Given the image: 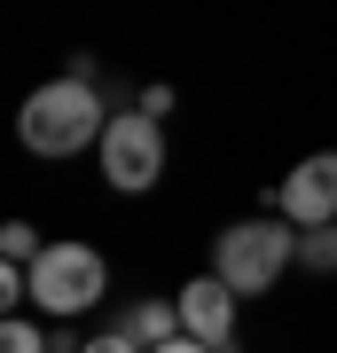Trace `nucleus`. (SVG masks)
Wrapping results in <instances>:
<instances>
[{
    "label": "nucleus",
    "mask_w": 337,
    "mask_h": 353,
    "mask_svg": "<svg viewBox=\"0 0 337 353\" xmlns=\"http://www.w3.org/2000/svg\"><path fill=\"white\" fill-rule=\"evenodd\" d=\"M150 353H212V345H204V338H188V330H181V338H165V345H150Z\"/></svg>",
    "instance_id": "f8f14e48"
},
{
    "label": "nucleus",
    "mask_w": 337,
    "mask_h": 353,
    "mask_svg": "<svg viewBox=\"0 0 337 353\" xmlns=\"http://www.w3.org/2000/svg\"><path fill=\"white\" fill-rule=\"evenodd\" d=\"M290 259H298V228L290 220H236V228H220V243H212V275L227 290H243V299L275 290Z\"/></svg>",
    "instance_id": "f03ea898"
},
{
    "label": "nucleus",
    "mask_w": 337,
    "mask_h": 353,
    "mask_svg": "<svg viewBox=\"0 0 337 353\" xmlns=\"http://www.w3.org/2000/svg\"><path fill=\"white\" fill-rule=\"evenodd\" d=\"M110 102H102L94 79H48V87L24 94V110H16V141H24L32 157H79V150H102V126H110Z\"/></svg>",
    "instance_id": "f257e3e1"
},
{
    "label": "nucleus",
    "mask_w": 337,
    "mask_h": 353,
    "mask_svg": "<svg viewBox=\"0 0 337 353\" xmlns=\"http://www.w3.org/2000/svg\"><path fill=\"white\" fill-rule=\"evenodd\" d=\"M118 330H125L134 345H165V338H181V306H173V299H134Z\"/></svg>",
    "instance_id": "0eeeda50"
},
{
    "label": "nucleus",
    "mask_w": 337,
    "mask_h": 353,
    "mask_svg": "<svg viewBox=\"0 0 337 353\" xmlns=\"http://www.w3.org/2000/svg\"><path fill=\"white\" fill-rule=\"evenodd\" d=\"M87 338H71V330H48V353H79Z\"/></svg>",
    "instance_id": "ddd939ff"
},
{
    "label": "nucleus",
    "mask_w": 337,
    "mask_h": 353,
    "mask_svg": "<svg viewBox=\"0 0 337 353\" xmlns=\"http://www.w3.org/2000/svg\"><path fill=\"white\" fill-rule=\"evenodd\" d=\"M39 252H48V243H39L32 220H8V228H0V259H8V267H32Z\"/></svg>",
    "instance_id": "1a4fd4ad"
},
{
    "label": "nucleus",
    "mask_w": 337,
    "mask_h": 353,
    "mask_svg": "<svg viewBox=\"0 0 337 353\" xmlns=\"http://www.w3.org/2000/svg\"><path fill=\"white\" fill-rule=\"evenodd\" d=\"M298 267H306V275H337V220L298 228Z\"/></svg>",
    "instance_id": "6e6552de"
},
{
    "label": "nucleus",
    "mask_w": 337,
    "mask_h": 353,
    "mask_svg": "<svg viewBox=\"0 0 337 353\" xmlns=\"http://www.w3.org/2000/svg\"><path fill=\"white\" fill-rule=\"evenodd\" d=\"M102 181H110L118 196H141V189H157V173H165V118H150L134 102V110H118L110 126H102Z\"/></svg>",
    "instance_id": "20e7f679"
},
{
    "label": "nucleus",
    "mask_w": 337,
    "mask_h": 353,
    "mask_svg": "<svg viewBox=\"0 0 337 353\" xmlns=\"http://www.w3.org/2000/svg\"><path fill=\"white\" fill-rule=\"evenodd\" d=\"M236 299H243V290H227L220 275H196V283L173 299V306H181V330L204 338L212 353H243V345H236Z\"/></svg>",
    "instance_id": "423d86ee"
},
{
    "label": "nucleus",
    "mask_w": 337,
    "mask_h": 353,
    "mask_svg": "<svg viewBox=\"0 0 337 353\" xmlns=\"http://www.w3.org/2000/svg\"><path fill=\"white\" fill-rule=\"evenodd\" d=\"M275 204H283V220H290V228H322V220H337V150L298 157V165L283 173Z\"/></svg>",
    "instance_id": "39448f33"
},
{
    "label": "nucleus",
    "mask_w": 337,
    "mask_h": 353,
    "mask_svg": "<svg viewBox=\"0 0 337 353\" xmlns=\"http://www.w3.org/2000/svg\"><path fill=\"white\" fill-rule=\"evenodd\" d=\"M102 283H110V267H102L94 243H48V252L32 259V306H48L55 322L102 306Z\"/></svg>",
    "instance_id": "7ed1b4c3"
},
{
    "label": "nucleus",
    "mask_w": 337,
    "mask_h": 353,
    "mask_svg": "<svg viewBox=\"0 0 337 353\" xmlns=\"http://www.w3.org/2000/svg\"><path fill=\"white\" fill-rule=\"evenodd\" d=\"M0 353H48V330H32L24 314H8L0 322Z\"/></svg>",
    "instance_id": "9d476101"
},
{
    "label": "nucleus",
    "mask_w": 337,
    "mask_h": 353,
    "mask_svg": "<svg viewBox=\"0 0 337 353\" xmlns=\"http://www.w3.org/2000/svg\"><path fill=\"white\" fill-rule=\"evenodd\" d=\"M79 353H150V345H134V338H125V330H110V338H87Z\"/></svg>",
    "instance_id": "9b49d317"
}]
</instances>
